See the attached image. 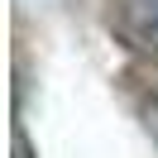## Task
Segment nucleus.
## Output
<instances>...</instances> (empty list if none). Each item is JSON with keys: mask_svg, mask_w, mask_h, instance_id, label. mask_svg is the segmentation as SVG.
Listing matches in <instances>:
<instances>
[{"mask_svg": "<svg viewBox=\"0 0 158 158\" xmlns=\"http://www.w3.org/2000/svg\"><path fill=\"white\" fill-rule=\"evenodd\" d=\"M129 5V24L139 29V39L158 43V0H125Z\"/></svg>", "mask_w": 158, "mask_h": 158, "instance_id": "obj_1", "label": "nucleus"}]
</instances>
